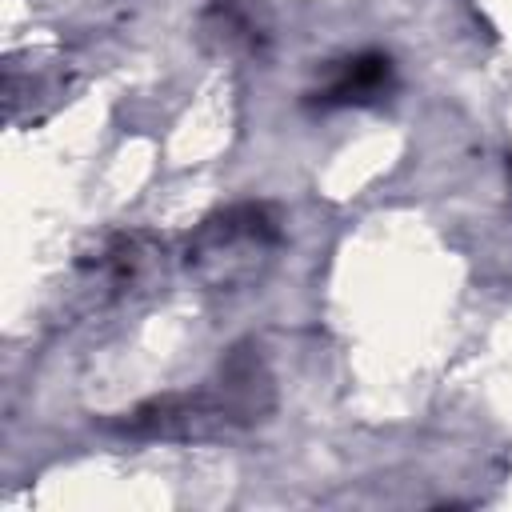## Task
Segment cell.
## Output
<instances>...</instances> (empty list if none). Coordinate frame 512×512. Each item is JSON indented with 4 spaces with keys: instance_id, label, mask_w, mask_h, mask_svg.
I'll return each mask as SVG.
<instances>
[{
    "instance_id": "cell-1",
    "label": "cell",
    "mask_w": 512,
    "mask_h": 512,
    "mask_svg": "<svg viewBox=\"0 0 512 512\" xmlns=\"http://www.w3.org/2000/svg\"><path fill=\"white\" fill-rule=\"evenodd\" d=\"M280 236V216L268 204H232L192 232L184 260L204 284L240 288L268 264Z\"/></svg>"
},
{
    "instance_id": "cell-2",
    "label": "cell",
    "mask_w": 512,
    "mask_h": 512,
    "mask_svg": "<svg viewBox=\"0 0 512 512\" xmlns=\"http://www.w3.org/2000/svg\"><path fill=\"white\" fill-rule=\"evenodd\" d=\"M392 92V60L388 52L364 48L344 60H336L324 76V84L312 92L316 108H364Z\"/></svg>"
},
{
    "instance_id": "cell-3",
    "label": "cell",
    "mask_w": 512,
    "mask_h": 512,
    "mask_svg": "<svg viewBox=\"0 0 512 512\" xmlns=\"http://www.w3.org/2000/svg\"><path fill=\"white\" fill-rule=\"evenodd\" d=\"M156 244L144 236V232H132V236H112L100 256H96V268L104 272V280L112 288H140L144 280H152L156 272Z\"/></svg>"
},
{
    "instance_id": "cell-4",
    "label": "cell",
    "mask_w": 512,
    "mask_h": 512,
    "mask_svg": "<svg viewBox=\"0 0 512 512\" xmlns=\"http://www.w3.org/2000/svg\"><path fill=\"white\" fill-rule=\"evenodd\" d=\"M204 32L220 48H244V52H256L260 40H264V28L256 24V16L240 0H216L204 12Z\"/></svg>"
},
{
    "instance_id": "cell-5",
    "label": "cell",
    "mask_w": 512,
    "mask_h": 512,
    "mask_svg": "<svg viewBox=\"0 0 512 512\" xmlns=\"http://www.w3.org/2000/svg\"><path fill=\"white\" fill-rule=\"evenodd\" d=\"M508 168H512V164H508Z\"/></svg>"
}]
</instances>
